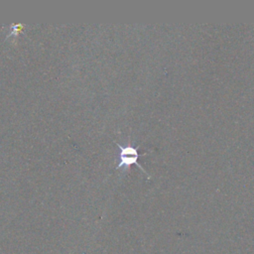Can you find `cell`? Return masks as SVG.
Masks as SVG:
<instances>
[{
  "label": "cell",
  "instance_id": "cell-1",
  "mask_svg": "<svg viewBox=\"0 0 254 254\" xmlns=\"http://www.w3.org/2000/svg\"><path fill=\"white\" fill-rule=\"evenodd\" d=\"M115 144L120 150V152H119V163H118L117 167L115 168V170H120L121 169V170L125 171L131 165H136L140 170H142L145 174L148 175V173L144 170V168L138 162L140 154H139L137 148H135L131 145L123 146L119 143H115Z\"/></svg>",
  "mask_w": 254,
  "mask_h": 254
},
{
  "label": "cell",
  "instance_id": "cell-2",
  "mask_svg": "<svg viewBox=\"0 0 254 254\" xmlns=\"http://www.w3.org/2000/svg\"><path fill=\"white\" fill-rule=\"evenodd\" d=\"M24 30V26L22 24H15V25H11L9 27V34L6 36V39L10 38V37H16L18 36L20 33H22Z\"/></svg>",
  "mask_w": 254,
  "mask_h": 254
}]
</instances>
